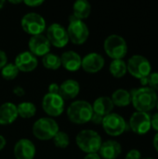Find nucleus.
I'll list each match as a JSON object with an SVG mask.
<instances>
[{
	"label": "nucleus",
	"instance_id": "38",
	"mask_svg": "<svg viewBox=\"0 0 158 159\" xmlns=\"http://www.w3.org/2000/svg\"><path fill=\"white\" fill-rule=\"evenodd\" d=\"M6 144H7L6 138H5L3 135H1V134H0V151H1V150H3V149L5 148Z\"/></svg>",
	"mask_w": 158,
	"mask_h": 159
},
{
	"label": "nucleus",
	"instance_id": "17",
	"mask_svg": "<svg viewBox=\"0 0 158 159\" xmlns=\"http://www.w3.org/2000/svg\"><path fill=\"white\" fill-rule=\"evenodd\" d=\"M61 66L65 70L69 72H75L81 68L82 57L74 50H67L61 55Z\"/></svg>",
	"mask_w": 158,
	"mask_h": 159
},
{
	"label": "nucleus",
	"instance_id": "26",
	"mask_svg": "<svg viewBox=\"0 0 158 159\" xmlns=\"http://www.w3.org/2000/svg\"><path fill=\"white\" fill-rule=\"evenodd\" d=\"M42 63L43 66L48 70H58L61 66V57L51 52L42 57Z\"/></svg>",
	"mask_w": 158,
	"mask_h": 159
},
{
	"label": "nucleus",
	"instance_id": "42",
	"mask_svg": "<svg viewBox=\"0 0 158 159\" xmlns=\"http://www.w3.org/2000/svg\"><path fill=\"white\" fill-rule=\"evenodd\" d=\"M5 3H6V2H5L4 0H0V9H1V8H2V7H4Z\"/></svg>",
	"mask_w": 158,
	"mask_h": 159
},
{
	"label": "nucleus",
	"instance_id": "11",
	"mask_svg": "<svg viewBox=\"0 0 158 159\" xmlns=\"http://www.w3.org/2000/svg\"><path fill=\"white\" fill-rule=\"evenodd\" d=\"M46 36L48 39L51 46H54L59 48H64L69 42V37L66 28H64L60 23L50 24L47 28Z\"/></svg>",
	"mask_w": 158,
	"mask_h": 159
},
{
	"label": "nucleus",
	"instance_id": "28",
	"mask_svg": "<svg viewBox=\"0 0 158 159\" xmlns=\"http://www.w3.org/2000/svg\"><path fill=\"white\" fill-rule=\"evenodd\" d=\"M52 140H53L54 144L58 148H61V149H64L70 144L69 135L65 131H62V130H59Z\"/></svg>",
	"mask_w": 158,
	"mask_h": 159
},
{
	"label": "nucleus",
	"instance_id": "36",
	"mask_svg": "<svg viewBox=\"0 0 158 159\" xmlns=\"http://www.w3.org/2000/svg\"><path fill=\"white\" fill-rule=\"evenodd\" d=\"M102 119H103L102 116H98V115H96V114L93 113V116H92V118H91L90 121H92V122L95 123V124H102Z\"/></svg>",
	"mask_w": 158,
	"mask_h": 159
},
{
	"label": "nucleus",
	"instance_id": "2",
	"mask_svg": "<svg viewBox=\"0 0 158 159\" xmlns=\"http://www.w3.org/2000/svg\"><path fill=\"white\" fill-rule=\"evenodd\" d=\"M69 120L74 124L82 125L89 122L93 116L92 105L84 100L73 102L66 110Z\"/></svg>",
	"mask_w": 158,
	"mask_h": 159
},
{
	"label": "nucleus",
	"instance_id": "24",
	"mask_svg": "<svg viewBox=\"0 0 158 159\" xmlns=\"http://www.w3.org/2000/svg\"><path fill=\"white\" fill-rule=\"evenodd\" d=\"M111 75L115 78H121L126 75L128 72L127 62L124 60H113L109 66Z\"/></svg>",
	"mask_w": 158,
	"mask_h": 159
},
{
	"label": "nucleus",
	"instance_id": "9",
	"mask_svg": "<svg viewBox=\"0 0 158 159\" xmlns=\"http://www.w3.org/2000/svg\"><path fill=\"white\" fill-rule=\"evenodd\" d=\"M42 108L49 117L60 116L65 109V101L60 94L47 93L42 99Z\"/></svg>",
	"mask_w": 158,
	"mask_h": 159
},
{
	"label": "nucleus",
	"instance_id": "5",
	"mask_svg": "<svg viewBox=\"0 0 158 159\" xmlns=\"http://www.w3.org/2000/svg\"><path fill=\"white\" fill-rule=\"evenodd\" d=\"M105 53L113 60H123L128 53L127 41L119 34L108 35L103 43Z\"/></svg>",
	"mask_w": 158,
	"mask_h": 159
},
{
	"label": "nucleus",
	"instance_id": "23",
	"mask_svg": "<svg viewBox=\"0 0 158 159\" xmlns=\"http://www.w3.org/2000/svg\"><path fill=\"white\" fill-rule=\"evenodd\" d=\"M114 105L117 107H126L131 103L130 91L125 89H118L115 90L110 97Z\"/></svg>",
	"mask_w": 158,
	"mask_h": 159
},
{
	"label": "nucleus",
	"instance_id": "8",
	"mask_svg": "<svg viewBox=\"0 0 158 159\" xmlns=\"http://www.w3.org/2000/svg\"><path fill=\"white\" fill-rule=\"evenodd\" d=\"M20 25L23 31L29 34L37 35L42 34L46 30V20L36 12L26 13L20 20Z\"/></svg>",
	"mask_w": 158,
	"mask_h": 159
},
{
	"label": "nucleus",
	"instance_id": "13",
	"mask_svg": "<svg viewBox=\"0 0 158 159\" xmlns=\"http://www.w3.org/2000/svg\"><path fill=\"white\" fill-rule=\"evenodd\" d=\"M29 51L35 57H44L50 52L51 45L46 35L37 34L33 35L28 41Z\"/></svg>",
	"mask_w": 158,
	"mask_h": 159
},
{
	"label": "nucleus",
	"instance_id": "22",
	"mask_svg": "<svg viewBox=\"0 0 158 159\" xmlns=\"http://www.w3.org/2000/svg\"><path fill=\"white\" fill-rule=\"evenodd\" d=\"M91 13V5L88 0H77L73 5L72 16L77 20H83Z\"/></svg>",
	"mask_w": 158,
	"mask_h": 159
},
{
	"label": "nucleus",
	"instance_id": "41",
	"mask_svg": "<svg viewBox=\"0 0 158 159\" xmlns=\"http://www.w3.org/2000/svg\"><path fill=\"white\" fill-rule=\"evenodd\" d=\"M10 3H12V4H20V3H23V1H20V0H18V1H9Z\"/></svg>",
	"mask_w": 158,
	"mask_h": 159
},
{
	"label": "nucleus",
	"instance_id": "15",
	"mask_svg": "<svg viewBox=\"0 0 158 159\" xmlns=\"http://www.w3.org/2000/svg\"><path fill=\"white\" fill-rule=\"evenodd\" d=\"M14 157L16 159H34L36 149L34 143L26 138L20 139L14 145Z\"/></svg>",
	"mask_w": 158,
	"mask_h": 159
},
{
	"label": "nucleus",
	"instance_id": "16",
	"mask_svg": "<svg viewBox=\"0 0 158 159\" xmlns=\"http://www.w3.org/2000/svg\"><path fill=\"white\" fill-rule=\"evenodd\" d=\"M14 63L20 72L28 73L34 71L37 67L38 60L37 57L32 54L29 50H26L19 53L16 56Z\"/></svg>",
	"mask_w": 158,
	"mask_h": 159
},
{
	"label": "nucleus",
	"instance_id": "19",
	"mask_svg": "<svg viewBox=\"0 0 158 159\" xmlns=\"http://www.w3.org/2000/svg\"><path fill=\"white\" fill-rule=\"evenodd\" d=\"M19 115L17 105L7 102L0 105V125H10L17 120Z\"/></svg>",
	"mask_w": 158,
	"mask_h": 159
},
{
	"label": "nucleus",
	"instance_id": "7",
	"mask_svg": "<svg viewBox=\"0 0 158 159\" xmlns=\"http://www.w3.org/2000/svg\"><path fill=\"white\" fill-rule=\"evenodd\" d=\"M66 31L68 34L69 41L75 45L84 44L89 36V30L88 25L83 20H77L73 16L70 18V22Z\"/></svg>",
	"mask_w": 158,
	"mask_h": 159
},
{
	"label": "nucleus",
	"instance_id": "4",
	"mask_svg": "<svg viewBox=\"0 0 158 159\" xmlns=\"http://www.w3.org/2000/svg\"><path fill=\"white\" fill-rule=\"evenodd\" d=\"M59 130V124L52 117H41L37 119L32 128L34 136L40 141L53 139Z\"/></svg>",
	"mask_w": 158,
	"mask_h": 159
},
{
	"label": "nucleus",
	"instance_id": "21",
	"mask_svg": "<svg viewBox=\"0 0 158 159\" xmlns=\"http://www.w3.org/2000/svg\"><path fill=\"white\" fill-rule=\"evenodd\" d=\"M80 92V85L74 79H66L60 85V95L62 99L65 100H73Z\"/></svg>",
	"mask_w": 158,
	"mask_h": 159
},
{
	"label": "nucleus",
	"instance_id": "33",
	"mask_svg": "<svg viewBox=\"0 0 158 159\" xmlns=\"http://www.w3.org/2000/svg\"><path fill=\"white\" fill-rule=\"evenodd\" d=\"M48 93L60 94V85L57 83H50L48 86Z\"/></svg>",
	"mask_w": 158,
	"mask_h": 159
},
{
	"label": "nucleus",
	"instance_id": "20",
	"mask_svg": "<svg viewBox=\"0 0 158 159\" xmlns=\"http://www.w3.org/2000/svg\"><path fill=\"white\" fill-rule=\"evenodd\" d=\"M91 105H92L93 113L102 117L113 113V110L115 108V105L111 98L107 96H102L97 98Z\"/></svg>",
	"mask_w": 158,
	"mask_h": 159
},
{
	"label": "nucleus",
	"instance_id": "37",
	"mask_svg": "<svg viewBox=\"0 0 158 159\" xmlns=\"http://www.w3.org/2000/svg\"><path fill=\"white\" fill-rule=\"evenodd\" d=\"M83 159H102L101 157L99 156L98 153H95V154H87L86 157Z\"/></svg>",
	"mask_w": 158,
	"mask_h": 159
},
{
	"label": "nucleus",
	"instance_id": "25",
	"mask_svg": "<svg viewBox=\"0 0 158 159\" xmlns=\"http://www.w3.org/2000/svg\"><path fill=\"white\" fill-rule=\"evenodd\" d=\"M18 115L22 118H31L36 114V106L31 102H22L17 105Z\"/></svg>",
	"mask_w": 158,
	"mask_h": 159
},
{
	"label": "nucleus",
	"instance_id": "35",
	"mask_svg": "<svg viewBox=\"0 0 158 159\" xmlns=\"http://www.w3.org/2000/svg\"><path fill=\"white\" fill-rule=\"evenodd\" d=\"M13 93L15 95H17L18 97H22L25 94V90L22 87L20 86H15L13 88Z\"/></svg>",
	"mask_w": 158,
	"mask_h": 159
},
{
	"label": "nucleus",
	"instance_id": "31",
	"mask_svg": "<svg viewBox=\"0 0 158 159\" xmlns=\"http://www.w3.org/2000/svg\"><path fill=\"white\" fill-rule=\"evenodd\" d=\"M23 3L31 7H39L42 4H44L43 0H24Z\"/></svg>",
	"mask_w": 158,
	"mask_h": 159
},
{
	"label": "nucleus",
	"instance_id": "43",
	"mask_svg": "<svg viewBox=\"0 0 158 159\" xmlns=\"http://www.w3.org/2000/svg\"><path fill=\"white\" fill-rule=\"evenodd\" d=\"M142 159H154V158H151V157H146V158H142Z\"/></svg>",
	"mask_w": 158,
	"mask_h": 159
},
{
	"label": "nucleus",
	"instance_id": "30",
	"mask_svg": "<svg viewBox=\"0 0 158 159\" xmlns=\"http://www.w3.org/2000/svg\"><path fill=\"white\" fill-rule=\"evenodd\" d=\"M125 159H142V154L137 149H131L126 155Z\"/></svg>",
	"mask_w": 158,
	"mask_h": 159
},
{
	"label": "nucleus",
	"instance_id": "29",
	"mask_svg": "<svg viewBox=\"0 0 158 159\" xmlns=\"http://www.w3.org/2000/svg\"><path fill=\"white\" fill-rule=\"evenodd\" d=\"M148 87L156 92L158 91V72L151 73L148 77Z\"/></svg>",
	"mask_w": 158,
	"mask_h": 159
},
{
	"label": "nucleus",
	"instance_id": "14",
	"mask_svg": "<svg viewBox=\"0 0 158 159\" xmlns=\"http://www.w3.org/2000/svg\"><path fill=\"white\" fill-rule=\"evenodd\" d=\"M105 64L104 58L97 52H90L82 58L81 68L87 73L95 74L100 72Z\"/></svg>",
	"mask_w": 158,
	"mask_h": 159
},
{
	"label": "nucleus",
	"instance_id": "3",
	"mask_svg": "<svg viewBox=\"0 0 158 159\" xmlns=\"http://www.w3.org/2000/svg\"><path fill=\"white\" fill-rule=\"evenodd\" d=\"M75 143L78 148L86 154L98 153L102 140L101 135L93 129H83L75 137Z\"/></svg>",
	"mask_w": 158,
	"mask_h": 159
},
{
	"label": "nucleus",
	"instance_id": "12",
	"mask_svg": "<svg viewBox=\"0 0 158 159\" xmlns=\"http://www.w3.org/2000/svg\"><path fill=\"white\" fill-rule=\"evenodd\" d=\"M129 128L138 135H144L151 129V116L148 113L134 112L129 118Z\"/></svg>",
	"mask_w": 158,
	"mask_h": 159
},
{
	"label": "nucleus",
	"instance_id": "32",
	"mask_svg": "<svg viewBox=\"0 0 158 159\" xmlns=\"http://www.w3.org/2000/svg\"><path fill=\"white\" fill-rule=\"evenodd\" d=\"M151 129L158 132V112L151 116Z\"/></svg>",
	"mask_w": 158,
	"mask_h": 159
},
{
	"label": "nucleus",
	"instance_id": "10",
	"mask_svg": "<svg viewBox=\"0 0 158 159\" xmlns=\"http://www.w3.org/2000/svg\"><path fill=\"white\" fill-rule=\"evenodd\" d=\"M102 126L103 130L110 136L117 137L122 135L127 129V123L123 116L116 113H111L104 116Z\"/></svg>",
	"mask_w": 158,
	"mask_h": 159
},
{
	"label": "nucleus",
	"instance_id": "27",
	"mask_svg": "<svg viewBox=\"0 0 158 159\" xmlns=\"http://www.w3.org/2000/svg\"><path fill=\"white\" fill-rule=\"evenodd\" d=\"M20 71L13 62H7L2 69H1V75L6 80H13L15 79Z\"/></svg>",
	"mask_w": 158,
	"mask_h": 159
},
{
	"label": "nucleus",
	"instance_id": "34",
	"mask_svg": "<svg viewBox=\"0 0 158 159\" xmlns=\"http://www.w3.org/2000/svg\"><path fill=\"white\" fill-rule=\"evenodd\" d=\"M7 63V56L4 50L0 49V70Z\"/></svg>",
	"mask_w": 158,
	"mask_h": 159
},
{
	"label": "nucleus",
	"instance_id": "1",
	"mask_svg": "<svg viewBox=\"0 0 158 159\" xmlns=\"http://www.w3.org/2000/svg\"><path fill=\"white\" fill-rule=\"evenodd\" d=\"M131 103L137 112L148 113L156 108L158 97L156 92L149 87L134 89L130 91Z\"/></svg>",
	"mask_w": 158,
	"mask_h": 159
},
{
	"label": "nucleus",
	"instance_id": "44",
	"mask_svg": "<svg viewBox=\"0 0 158 159\" xmlns=\"http://www.w3.org/2000/svg\"><path fill=\"white\" fill-rule=\"evenodd\" d=\"M156 108H157V111H158V101H157V103H156Z\"/></svg>",
	"mask_w": 158,
	"mask_h": 159
},
{
	"label": "nucleus",
	"instance_id": "6",
	"mask_svg": "<svg viewBox=\"0 0 158 159\" xmlns=\"http://www.w3.org/2000/svg\"><path fill=\"white\" fill-rule=\"evenodd\" d=\"M128 72L135 78L148 77L152 73V65L149 60L142 55H133L127 63Z\"/></svg>",
	"mask_w": 158,
	"mask_h": 159
},
{
	"label": "nucleus",
	"instance_id": "39",
	"mask_svg": "<svg viewBox=\"0 0 158 159\" xmlns=\"http://www.w3.org/2000/svg\"><path fill=\"white\" fill-rule=\"evenodd\" d=\"M153 144H154V147H155L156 151L158 153V132L156 134V135H155V137H154Z\"/></svg>",
	"mask_w": 158,
	"mask_h": 159
},
{
	"label": "nucleus",
	"instance_id": "40",
	"mask_svg": "<svg viewBox=\"0 0 158 159\" xmlns=\"http://www.w3.org/2000/svg\"><path fill=\"white\" fill-rule=\"evenodd\" d=\"M148 77H149V76H148ZM148 77H144V78L140 79L141 84H142V87H148Z\"/></svg>",
	"mask_w": 158,
	"mask_h": 159
},
{
	"label": "nucleus",
	"instance_id": "18",
	"mask_svg": "<svg viewBox=\"0 0 158 159\" xmlns=\"http://www.w3.org/2000/svg\"><path fill=\"white\" fill-rule=\"evenodd\" d=\"M122 153L121 144L115 140H108L103 142L98 152L101 158L116 159Z\"/></svg>",
	"mask_w": 158,
	"mask_h": 159
}]
</instances>
